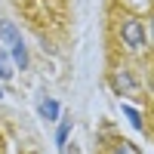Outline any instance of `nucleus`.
Segmentation results:
<instances>
[{
  "mask_svg": "<svg viewBox=\"0 0 154 154\" xmlns=\"http://www.w3.org/2000/svg\"><path fill=\"white\" fill-rule=\"evenodd\" d=\"M0 34H3V40H6V46H9L12 62H16L19 68H25V65H28V49H25V40H22V34L16 31V25H12V22H3V25H0Z\"/></svg>",
  "mask_w": 154,
  "mask_h": 154,
  "instance_id": "f257e3e1",
  "label": "nucleus"
},
{
  "mask_svg": "<svg viewBox=\"0 0 154 154\" xmlns=\"http://www.w3.org/2000/svg\"><path fill=\"white\" fill-rule=\"evenodd\" d=\"M120 40L126 49H133V53H139V49L145 46V25L139 19H126L120 25Z\"/></svg>",
  "mask_w": 154,
  "mask_h": 154,
  "instance_id": "f03ea898",
  "label": "nucleus"
},
{
  "mask_svg": "<svg viewBox=\"0 0 154 154\" xmlns=\"http://www.w3.org/2000/svg\"><path fill=\"white\" fill-rule=\"evenodd\" d=\"M37 111H40V117H43V120H49V123L59 120V102H56V99H43Z\"/></svg>",
  "mask_w": 154,
  "mask_h": 154,
  "instance_id": "7ed1b4c3",
  "label": "nucleus"
},
{
  "mask_svg": "<svg viewBox=\"0 0 154 154\" xmlns=\"http://www.w3.org/2000/svg\"><path fill=\"white\" fill-rule=\"evenodd\" d=\"M136 83H133V77H130V71H117L114 74V89L117 93H130Z\"/></svg>",
  "mask_w": 154,
  "mask_h": 154,
  "instance_id": "20e7f679",
  "label": "nucleus"
},
{
  "mask_svg": "<svg viewBox=\"0 0 154 154\" xmlns=\"http://www.w3.org/2000/svg\"><path fill=\"white\" fill-rule=\"evenodd\" d=\"M120 111L126 114V120H130V123H133V130H139V133H142V130H145V123H142V114H139V111H136L133 105H120Z\"/></svg>",
  "mask_w": 154,
  "mask_h": 154,
  "instance_id": "39448f33",
  "label": "nucleus"
},
{
  "mask_svg": "<svg viewBox=\"0 0 154 154\" xmlns=\"http://www.w3.org/2000/svg\"><path fill=\"white\" fill-rule=\"evenodd\" d=\"M68 133H71V120H62L59 123V133H56V145L65 151V142H68Z\"/></svg>",
  "mask_w": 154,
  "mask_h": 154,
  "instance_id": "423d86ee",
  "label": "nucleus"
},
{
  "mask_svg": "<svg viewBox=\"0 0 154 154\" xmlns=\"http://www.w3.org/2000/svg\"><path fill=\"white\" fill-rule=\"evenodd\" d=\"M12 77V62H9V56L0 49V80H9Z\"/></svg>",
  "mask_w": 154,
  "mask_h": 154,
  "instance_id": "0eeeda50",
  "label": "nucleus"
},
{
  "mask_svg": "<svg viewBox=\"0 0 154 154\" xmlns=\"http://www.w3.org/2000/svg\"><path fill=\"white\" fill-rule=\"evenodd\" d=\"M111 154H139V148L133 142H117V145L111 148Z\"/></svg>",
  "mask_w": 154,
  "mask_h": 154,
  "instance_id": "6e6552de",
  "label": "nucleus"
},
{
  "mask_svg": "<svg viewBox=\"0 0 154 154\" xmlns=\"http://www.w3.org/2000/svg\"><path fill=\"white\" fill-rule=\"evenodd\" d=\"M151 31H154V19H151Z\"/></svg>",
  "mask_w": 154,
  "mask_h": 154,
  "instance_id": "1a4fd4ad",
  "label": "nucleus"
},
{
  "mask_svg": "<svg viewBox=\"0 0 154 154\" xmlns=\"http://www.w3.org/2000/svg\"><path fill=\"white\" fill-rule=\"evenodd\" d=\"M0 96H3V89H0Z\"/></svg>",
  "mask_w": 154,
  "mask_h": 154,
  "instance_id": "9d476101",
  "label": "nucleus"
}]
</instances>
